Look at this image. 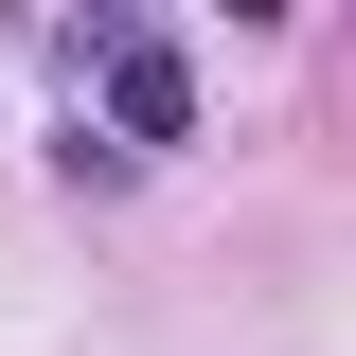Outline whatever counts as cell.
Wrapping results in <instances>:
<instances>
[{"label": "cell", "mask_w": 356, "mask_h": 356, "mask_svg": "<svg viewBox=\"0 0 356 356\" xmlns=\"http://www.w3.org/2000/svg\"><path fill=\"white\" fill-rule=\"evenodd\" d=\"M72 72L107 89V143H196V72H178V36H143V18H89Z\"/></svg>", "instance_id": "cell-1"}]
</instances>
